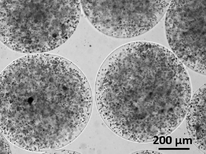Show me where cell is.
Listing matches in <instances>:
<instances>
[{"instance_id": "cell-1", "label": "cell", "mask_w": 206, "mask_h": 154, "mask_svg": "<svg viewBox=\"0 0 206 154\" xmlns=\"http://www.w3.org/2000/svg\"><path fill=\"white\" fill-rule=\"evenodd\" d=\"M80 4L78 0H1L0 40L18 52L53 50L75 31Z\"/></svg>"}, {"instance_id": "cell-2", "label": "cell", "mask_w": 206, "mask_h": 154, "mask_svg": "<svg viewBox=\"0 0 206 154\" xmlns=\"http://www.w3.org/2000/svg\"><path fill=\"white\" fill-rule=\"evenodd\" d=\"M170 0H81L84 12L98 30L109 36H138L153 27L166 12Z\"/></svg>"}, {"instance_id": "cell-3", "label": "cell", "mask_w": 206, "mask_h": 154, "mask_svg": "<svg viewBox=\"0 0 206 154\" xmlns=\"http://www.w3.org/2000/svg\"><path fill=\"white\" fill-rule=\"evenodd\" d=\"M206 0H173L166 12V36L173 53L192 70L206 74Z\"/></svg>"}, {"instance_id": "cell-4", "label": "cell", "mask_w": 206, "mask_h": 154, "mask_svg": "<svg viewBox=\"0 0 206 154\" xmlns=\"http://www.w3.org/2000/svg\"><path fill=\"white\" fill-rule=\"evenodd\" d=\"M133 153V154H162V153L156 151L151 150H143L138 151Z\"/></svg>"}]
</instances>
